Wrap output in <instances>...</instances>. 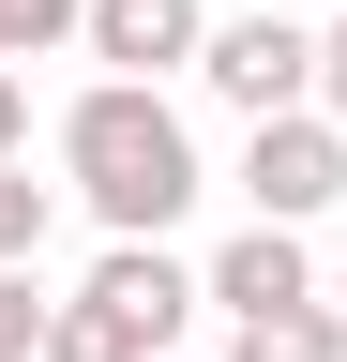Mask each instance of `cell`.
<instances>
[{"label":"cell","instance_id":"obj_7","mask_svg":"<svg viewBox=\"0 0 347 362\" xmlns=\"http://www.w3.org/2000/svg\"><path fill=\"white\" fill-rule=\"evenodd\" d=\"M227 362H347V302H272V317H227Z\"/></svg>","mask_w":347,"mask_h":362},{"label":"cell","instance_id":"obj_1","mask_svg":"<svg viewBox=\"0 0 347 362\" xmlns=\"http://www.w3.org/2000/svg\"><path fill=\"white\" fill-rule=\"evenodd\" d=\"M61 181H76V211L106 242H166L196 211V136H182V106L151 76H91L61 106Z\"/></svg>","mask_w":347,"mask_h":362},{"label":"cell","instance_id":"obj_6","mask_svg":"<svg viewBox=\"0 0 347 362\" xmlns=\"http://www.w3.org/2000/svg\"><path fill=\"white\" fill-rule=\"evenodd\" d=\"M211 302H227V317H272V302H317V272H302V226H242V242L211 257Z\"/></svg>","mask_w":347,"mask_h":362},{"label":"cell","instance_id":"obj_10","mask_svg":"<svg viewBox=\"0 0 347 362\" xmlns=\"http://www.w3.org/2000/svg\"><path fill=\"white\" fill-rule=\"evenodd\" d=\"M46 45H91V0H0V61H46Z\"/></svg>","mask_w":347,"mask_h":362},{"label":"cell","instance_id":"obj_3","mask_svg":"<svg viewBox=\"0 0 347 362\" xmlns=\"http://www.w3.org/2000/svg\"><path fill=\"white\" fill-rule=\"evenodd\" d=\"M242 197H257V226H317V211L347 197V121H317V106L257 121V136H242Z\"/></svg>","mask_w":347,"mask_h":362},{"label":"cell","instance_id":"obj_5","mask_svg":"<svg viewBox=\"0 0 347 362\" xmlns=\"http://www.w3.org/2000/svg\"><path fill=\"white\" fill-rule=\"evenodd\" d=\"M196 45H211V0H91V61L106 76H196Z\"/></svg>","mask_w":347,"mask_h":362},{"label":"cell","instance_id":"obj_11","mask_svg":"<svg viewBox=\"0 0 347 362\" xmlns=\"http://www.w3.org/2000/svg\"><path fill=\"white\" fill-rule=\"evenodd\" d=\"M46 317H61V302L30 287V272H0V362H46Z\"/></svg>","mask_w":347,"mask_h":362},{"label":"cell","instance_id":"obj_2","mask_svg":"<svg viewBox=\"0 0 347 362\" xmlns=\"http://www.w3.org/2000/svg\"><path fill=\"white\" fill-rule=\"evenodd\" d=\"M196 90H211V106H242V121L317 106V30H287V16H211V45H196Z\"/></svg>","mask_w":347,"mask_h":362},{"label":"cell","instance_id":"obj_13","mask_svg":"<svg viewBox=\"0 0 347 362\" xmlns=\"http://www.w3.org/2000/svg\"><path fill=\"white\" fill-rule=\"evenodd\" d=\"M317 121H347V16L317 30Z\"/></svg>","mask_w":347,"mask_h":362},{"label":"cell","instance_id":"obj_9","mask_svg":"<svg viewBox=\"0 0 347 362\" xmlns=\"http://www.w3.org/2000/svg\"><path fill=\"white\" fill-rule=\"evenodd\" d=\"M46 362H151V347H136V332H121V317H106L91 287H76V302L46 317Z\"/></svg>","mask_w":347,"mask_h":362},{"label":"cell","instance_id":"obj_4","mask_svg":"<svg viewBox=\"0 0 347 362\" xmlns=\"http://www.w3.org/2000/svg\"><path fill=\"white\" fill-rule=\"evenodd\" d=\"M91 302L136 332L151 362H182V332H196V302H211V272H182L166 242H106V272H91Z\"/></svg>","mask_w":347,"mask_h":362},{"label":"cell","instance_id":"obj_12","mask_svg":"<svg viewBox=\"0 0 347 362\" xmlns=\"http://www.w3.org/2000/svg\"><path fill=\"white\" fill-rule=\"evenodd\" d=\"M0 166H30V61H0Z\"/></svg>","mask_w":347,"mask_h":362},{"label":"cell","instance_id":"obj_8","mask_svg":"<svg viewBox=\"0 0 347 362\" xmlns=\"http://www.w3.org/2000/svg\"><path fill=\"white\" fill-rule=\"evenodd\" d=\"M46 226H61V181L0 166V272H30V257H46Z\"/></svg>","mask_w":347,"mask_h":362}]
</instances>
